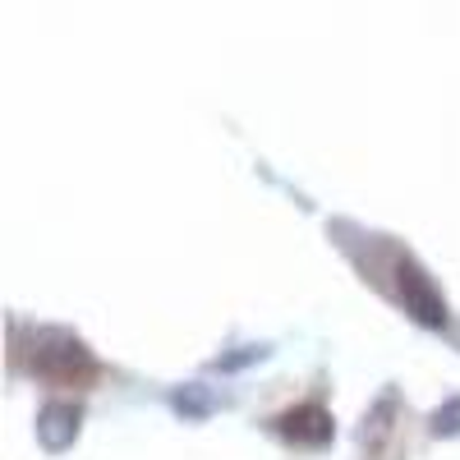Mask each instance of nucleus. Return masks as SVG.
Here are the masks:
<instances>
[{
    "mask_svg": "<svg viewBox=\"0 0 460 460\" xmlns=\"http://www.w3.org/2000/svg\"><path fill=\"white\" fill-rule=\"evenodd\" d=\"M401 295H405V304H410V314L419 318V323H429V327H442L447 323V304L433 295V286H429V277L419 272V267L405 258L401 262Z\"/></svg>",
    "mask_w": 460,
    "mask_h": 460,
    "instance_id": "obj_1",
    "label": "nucleus"
},
{
    "mask_svg": "<svg viewBox=\"0 0 460 460\" xmlns=\"http://www.w3.org/2000/svg\"><path fill=\"white\" fill-rule=\"evenodd\" d=\"M281 433H286L290 442H304V447H323V442L332 438V419H327V410H318V405H304V410L281 414Z\"/></svg>",
    "mask_w": 460,
    "mask_h": 460,
    "instance_id": "obj_2",
    "label": "nucleus"
}]
</instances>
